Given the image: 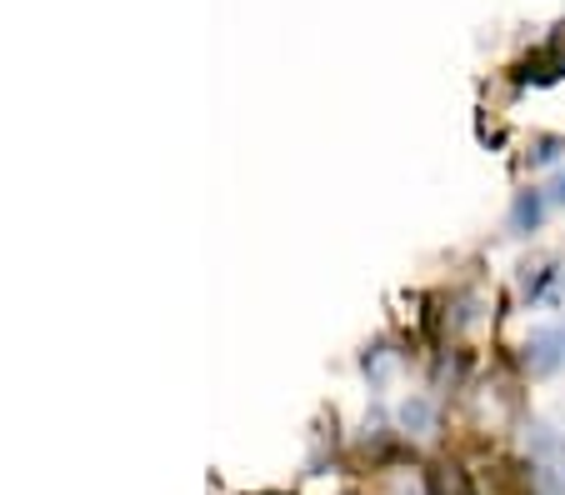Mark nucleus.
<instances>
[{
    "mask_svg": "<svg viewBox=\"0 0 565 495\" xmlns=\"http://www.w3.org/2000/svg\"><path fill=\"white\" fill-rule=\"evenodd\" d=\"M401 420H406L416 435H426V431H430V406H426V400H411V406L401 410Z\"/></svg>",
    "mask_w": 565,
    "mask_h": 495,
    "instance_id": "1",
    "label": "nucleus"
}]
</instances>
